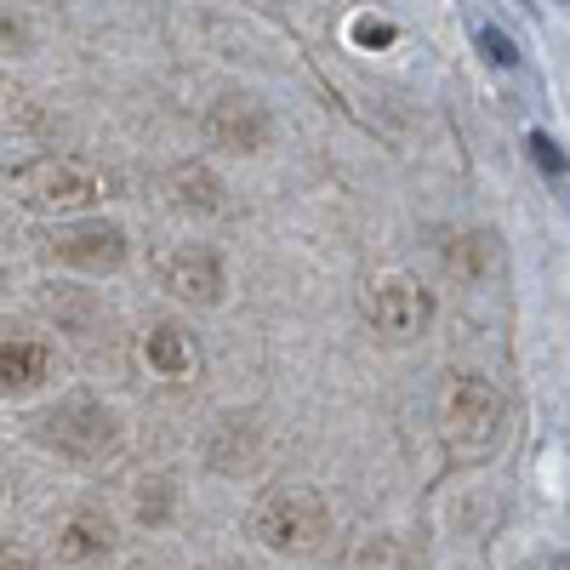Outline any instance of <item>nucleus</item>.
I'll use <instances>...</instances> for the list:
<instances>
[{"instance_id": "f257e3e1", "label": "nucleus", "mask_w": 570, "mask_h": 570, "mask_svg": "<svg viewBox=\"0 0 570 570\" xmlns=\"http://www.w3.org/2000/svg\"><path fill=\"white\" fill-rule=\"evenodd\" d=\"M252 531L263 548L274 553H314L325 542V502L308 491V485H285V491H268L252 513Z\"/></svg>"}, {"instance_id": "f03ea898", "label": "nucleus", "mask_w": 570, "mask_h": 570, "mask_svg": "<svg viewBox=\"0 0 570 570\" xmlns=\"http://www.w3.org/2000/svg\"><path fill=\"white\" fill-rule=\"evenodd\" d=\"M440 422H445V445L456 456H480L497 445V428H502V394L480 376H456L445 389V405H440Z\"/></svg>"}, {"instance_id": "7ed1b4c3", "label": "nucleus", "mask_w": 570, "mask_h": 570, "mask_svg": "<svg viewBox=\"0 0 570 570\" xmlns=\"http://www.w3.org/2000/svg\"><path fill=\"white\" fill-rule=\"evenodd\" d=\"M40 440L58 445L63 456L91 462V456H104L115 445V411L104 400H91V394H75V400H63V405H52L40 416Z\"/></svg>"}, {"instance_id": "20e7f679", "label": "nucleus", "mask_w": 570, "mask_h": 570, "mask_svg": "<svg viewBox=\"0 0 570 570\" xmlns=\"http://www.w3.org/2000/svg\"><path fill=\"white\" fill-rule=\"evenodd\" d=\"M18 195L29 200V206H91L98 200V177H91L86 166H75V160H35V166H23L18 171Z\"/></svg>"}, {"instance_id": "39448f33", "label": "nucleus", "mask_w": 570, "mask_h": 570, "mask_svg": "<svg viewBox=\"0 0 570 570\" xmlns=\"http://www.w3.org/2000/svg\"><path fill=\"white\" fill-rule=\"evenodd\" d=\"M58 263H75V268H120L126 263V228L120 223H75V228H58L52 240H46Z\"/></svg>"}, {"instance_id": "423d86ee", "label": "nucleus", "mask_w": 570, "mask_h": 570, "mask_svg": "<svg viewBox=\"0 0 570 570\" xmlns=\"http://www.w3.org/2000/svg\"><path fill=\"white\" fill-rule=\"evenodd\" d=\"M206 126H212V137L223 142V149H234V155H257L263 142H268V131H274V120H268V109L257 98H217Z\"/></svg>"}, {"instance_id": "0eeeda50", "label": "nucleus", "mask_w": 570, "mask_h": 570, "mask_svg": "<svg viewBox=\"0 0 570 570\" xmlns=\"http://www.w3.org/2000/svg\"><path fill=\"white\" fill-rule=\"evenodd\" d=\"M160 274H166L171 292L188 297V303H223V263H217V252H206V246L166 252V257H160Z\"/></svg>"}, {"instance_id": "6e6552de", "label": "nucleus", "mask_w": 570, "mask_h": 570, "mask_svg": "<svg viewBox=\"0 0 570 570\" xmlns=\"http://www.w3.org/2000/svg\"><path fill=\"white\" fill-rule=\"evenodd\" d=\"M428 314H434V303H428L422 285L411 279H383L371 292V320L389 331V337H416V331L428 325Z\"/></svg>"}, {"instance_id": "1a4fd4ad", "label": "nucleus", "mask_w": 570, "mask_h": 570, "mask_svg": "<svg viewBox=\"0 0 570 570\" xmlns=\"http://www.w3.org/2000/svg\"><path fill=\"white\" fill-rule=\"evenodd\" d=\"M58 553H63L69 564H91V559H104V553H115V525H109L104 513L80 508V513H69V525L58 531Z\"/></svg>"}, {"instance_id": "9d476101", "label": "nucleus", "mask_w": 570, "mask_h": 570, "mask_svg": "<svg viewBox=\"0 0 570 570\" xmlns=\"http://www.w3.org/2000/svg\"><path fill=\"white\" fill-rule=\"evenodd\" d=\"M52 376V348L40 343H0V394H29Z\"/></svg>"}, {"instance_id": "9b49d317", "label": "nucleus", "mask_w": 570, "mask_h": 570, "mask_svg": "<svg viewBox=\"0 0 570 570\" xmlns=\"http://www.w3.org/2000/svg\"><path fill=\"white\" fill-rule=\"evenodd\" d=\"M142 354H149V365L160 376H188L200 365V348H195V337H188L183 325H155L149 343H142Z\"/></svg>"}, {"instance_id": "f8f14e48", "label": "nucleus", "mask_w": 570, "mask_h": 570, "mask_svg": "<svg viewBox=\"0 0 570 570\" xmlns=\"http://www.w3.org/2000/svg\"><path fill=\"white\" fill-rule=\"evenodd\" d=\"M171 200L183 206V212H217L223 206V183L206 171V166H177L171 171Z\"/></svg>"}, {"instance_id": "ddd939ff", "label": "nucleus", "mask_w": 570, "mask_h": 570, "mask_svg": "<svg viewBox=\"0 0 570 570\" xmlns=\"http://www.w3.org/2000/svg\"><path fill=\"white\" fill-rule=\"evenodd\" d=\"M343 570H400V548L389 537H360L343 559Z\"/></svg>"}, {"instance_id": "4468645a", "label": "nucleus", "mask_w": 570, "mask_h": 570, "mask_svg": "<svg viewBox=\"0 0 570 570\" xmlns=\"http://www.w3.org/2000/svg\"><path fill=\"white\" fill-rule=\"evenodd\" d=\"M137 519L142 525H166L171 519V480H149L137 491Z\"/></svg>"}, {"instance_id": "2eb2a0df", "label": "nucleus", "mask_w": 570, "mask_h": 570, "mask_svg": "<svg viewBox=\"0 0 570 570\" xmlns=\"http://www.w3.org/2000/svg\"><path fill=\"white\" fill-rule=\"evenodd\" d=\"M445 263H451V274H480V268H485V234L456 240V246L445 252Z\"/></svg>"}, {"instance_id": "dca6fc26", "label": "nucleus", "mask_w": 570, "mask_h": 570, "mask_svg": "<svg viewBox=\"0 0 570 570\" xmlns=\"http://www.w3.org/2000/svg\"><path fill=\"white\" fill-rule=\"evenodd\" d=\"M531 160H537L548 177H564V149H559L548 131H531Z\"/></svg>"}, {"instance_id": "f3484780", "label": "nucleus", "mask_w": 570, "mask_h": 570, "mask_svg": "<svg viewBox=\"0 0 570 570\" xmlns=\"http://www.w3.org/2000/svg\"><path fill=\"white\" fill-rule=\"evenodd\" d=\"M480 52H485V58H491L497 69H508V63H519V52H513V40H508L502 29H491V23L480 29Z\"/></svg>"}, {"instance_id": "a211bd4d", "label": "nucleus", "mask_w": 570, "mask_h": 570, "mask_svg": "<svg viewBox=\"0 0 570 570\" xmlns=\"http://www.w3.org/2000/svg\"><path fill=\"white\" fill-rule=\"evenodd\" d=\"M354 46H389L394 40V23H383V18H354Z\"/></svg>"}, {"instance_id": "6ab92c4d", "label": "nucleus", "mask_w": 570, "mask_h": 570, "mask_svg": "<svg viewBox=\"0 0 570 570\" xmlns=\"http://www.w3.org/2000/svg\"><path fill=\"white\" fill-rule=\"evenodd\" d=\"M0 570H35L23 553H12V548H0Z\"/></svg>"}]
</instances>
